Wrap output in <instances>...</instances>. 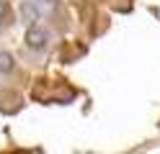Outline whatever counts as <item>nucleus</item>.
Masks as SVG:
<instances>
[{"label":"nucleus","instance_id":"1","mask_svg":"<svg viewBox=\"0 0 160 154\" xmlns=\"http://www.w3.org/2000/svg\"><path fill=\"white\" fill-rule=\"evenodd\" d=\"M47 31H36V28H31L28 31V46L31 49H42L44 44H47Z\"/></svg>","mask_w":160,"mask_h":154}]
</instances>
